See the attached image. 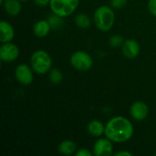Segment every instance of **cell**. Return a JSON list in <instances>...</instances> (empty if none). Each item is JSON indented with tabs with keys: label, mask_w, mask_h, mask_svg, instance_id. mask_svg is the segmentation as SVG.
Listing matches in <instances>:
<instances>
[{
	"label": "cell",
	"mask_w": 156,
	"mask_h": 156,
	"mask_svg": "<svg viewBox=\"0 0 156 156\" xmlns=\"http://www.w3.org/2000/svg\"><path fill=\"white\" fill-rule=\"evenodd\" d=\"M75 23L80 28H87L90 26V19L86 14H79L75 17Z\"/></svg>",
	"instance_id": "obj_16"
},
{
	"label": "cell",
	"mask_w": 156,
	"mask_h": 156,
	"mask_svg": "<svg viewBox=\"0 0 156 156\" xmlns=\"http://www.w3.org/2000/svg\"><path fill=\"white\" fill-rule=\"evenodd\" d=\"M104 134L112 142L118 144L124 143L132 138L133 126L128 119L122 116L113 117L107 122Z\"/></svg>",
	"instance_id": "obj_1"
},
{
	"label": "cell",
	"mask_w": 156,
	"mask_h": 156,
	"mask_svg": "<svg viewBox=\"0 0 156 156\" xmlns=\"http://www.w3.org/2000/svg\"><path fill=\"white\" fill-rule=\"evenodd\" d=\"M20 0H5L3 3L5 11L12 16H17L22 10Z\"/></svg>",
	"instance_id": "obj_12"
},
{
	"label": "cell",
	"mask_w": 156,
	"mask_h": 156,
	"mask_svg": "<svg viewBox=\"0 0 156 156\" xmlns=\"http://www.w3.org/2000/svg\"><path fill=\"white\" fill-rule=\"evenodd\" d=\"M79 4L80 0H50L49 6L54 14L66 17L77 9Z\"/></svg>",
	"instance_id": "obj_4"
},
{
	"label": "cell",
	"mask_w": 156,
	"mask_h": 156,
	"mask_svg": "<svg viewBox=\"0 0 156 156\" xmlns=\"http://www.w3.org/2000/svg\"><path fill=\"white\" fill-rule=\"evenodd\" d=\"M155 155H156V153H155Z\"/></svg>",
	"instance_id": "obj_27"
},
{
	"label": "cell",
	"mask_w": 156,
	"mask_h": 156,
	"mask_svg": "<svg viewBox=\"0 0 156 156\" xmlns=\"http://www.w3.org/2000/svg\"><path fill=\"white\" fill-rule=\"evenodd\" d=\"M88 131L90 135L94 137H100L102 135V133H104L105 126L101 122L98 120H93L88 124Z\"/></svg>",
	"instance_id": "obj_14"
},
{
	"label": "cell",
	"mask_w": 156,
	"mask_h": 156,
	"mask_svg": "<svg viewBox=\"0 0 156 156\" xmlns=\"http://www.w3.org/2000/svg\"><path fill=\"white\" fill-rule=\"evenodd\" d=\"M30 64L33 70L38 74H45L51 69L52 59L49 54L45 50L35 51L30 58Z\"/></svg>",
	"instance_id": "obj_3"
},
{
	"label": "cell",
	"mask_w": 156,
	"mask_h": 156,
	"mask_svg": "<svg viewBox=\"0 0 156 156\" xmlns=\"http://www.w3.org/2000/svg\"><path fill=\"white\" fill-rule=\"evenodd\" d=\"M130 112H131L132 117L134 120L143 121L147 117L149 109L145 102L138 101H135L134 103H133V105L131 106V109H130Z\"/></svg>",
	"instance_id": "obj_9"
},
{
	"label": "cell",
	"mask_w": 156,
	"mask_h": 156,
	"mask_svg": "<svg viewBox=\"0 0 156 156\" xmlns=\"http://www.w3.org/2000/svg\"><path fill=\"white\" fill-rule=\"evenodd\" d=\"M35 3L40 6H46V5H49L50 0H35Z\"/></svg>",
	"instance_id": "obj_23"
},
{
	"label": "cell",
	"mask_w": 156,
	"mask_h": 156,
	"mask_svg": "<svg viewBox=\"0 0 156 156\" xmlns=\"http://www.w3.org/2000/svg\"><path fill=\"white\" fill-rule=\"evenodd\" d=\"M0 31H1L0 41L2 43L10 42L15 37V29L7 21L2 20L0 22Z\"/></svg>",
	"instance_id": "obj_11"
},
{
	"label": "cell",
	"mask_w": 156,
	"mask_h": 156,
	"mask_svg": "<svg viewBox=\"0 0 156 156\" xmlns=\"http://www.w3.org/2000/svg\"><path fill=\"white\" fill-rule=\"evenodd\" d=\"M69 61H70L71 66L80 71L89 70L93 65V60L90 55L81 50L74 52L70 56Z\"/></svg>",
	"instance_id": "obj_5"
},
{
	"label": "cell",
	"mask_w": 156,
	"mask_h": 156,
	"mask_svg": "<svg viewBox=\"0 0 156 156\" xmlns=\"http://www.w3.org/2000/svg\"><path fill=\"white\" fill-rule=\"evenodd\" d=\"M115 21V15L113 10L108 5H101L95 10L94 22L96 27L101 31H109Z\"/></svg>",
	"instance_id": "obj_2"
},
{
	"label": "cell",
	"mask_w": 156,
	"mask_h": 156,
	"mask_svg": "<svg viewBox=\"0 0 156 156\" xmlns=\"http://www.w3.org/2000/svg\"><path fill=\"white\" fill-rule=\"evenodd\" d=\"M51 29V26L48 20H39L35 23L33 27L34 34L38 37H46Z\"/></svg>",
	"instance_id": "obj_13"
},
{
	"label": "cell",
	"mask_w": 156,
	"mask_h": 156,
	"mask_svg": "<svg viewBox=\"0 0 156 156\" xmlns=\"http://www.w3.org/2000/svg\"><path fill=\"white\" fill-rule=\"evenodd\" d=\"M122 53L128 58H134L140 53V45L134 39H127L122 45Z\"/></svg>",
	"instance_id": "obj_10"
},
{
	"label": "cell",
	"mask_w": 156,
	"mask_h": 156,
	"mask_svg": "<svg viewBox=\"0 0 156 156\" xmlns=\"http://www.w3.org/2000/svg\"><path fill=\"white\" fill-rule=\"evenodd\" d=\"M19 56V49L16 45L7 42L3 43L0 48V58L5 62H12Z\"/></svg>",
	"instance_id": "obj_6"
},
{
	"label": "cell",
	"mask_w": 156,
	"mask_h": 156,
	"mask_svg": "<svg viewBox=\"0 0 156 156\" xmlns=\"http://www.w3.org/2000/svg\"><path fill=\"white\" fill-rule=\"evenodd\" d=\"M75 155L76 156H92L93 155V154H92L91 152H90L89 150L82 148V149H80L79 151H77V152H76V154H75Z\"/></svg>",
	"instance_id": "obj_22"
},
{
	"label": "cell",
	"mask_w": 156,
	"mask_h": 156,
	"mask_svg": "<svg viewBox=\"0 0 156 156\" xmlns=\"http://www.w3.org/2000/svg\"><path fill=\"white\" fill-rule=\"evenodd\" d=\"M148 8L150 13L156 16V0H149L148 2Z\"/></svg>",
	"instance_id": "obj_21"
},
{
	"label": "cell",
	"mask_w": 156,
	"mask_h": 156,
	"mask_svg": "<svg viewBox=\"0 0 156 156\" xmlns=\"http://www.w3.org/2000/svg\"><path fill=\"white\" fill-rule=\"evenodd\" d=\"M4 1H5V0H1V4H3V3H4Z\"/></svg>",
	"instance_id": "obj_25"
},
{
	"label": "cell",
	"mask_w": 156,
	"mask_h": 156,
	"mask_svg": "<svg viewBox=\"0 0 156 156\" xmlns=\"http://www.w3.org/2000/svg\"><path fill=\"white\" fill-rule=\"evenodd\" d=\"M115 155L116 156H121V155H127V156H132L133 155V154L132 153H129V152H119V153H116L115 154Z\"/></svg>",
	"instance_id": "obj_24"
},
{
	"label": "cell",
	"mask_w": 156,
	"mask_h": 156,
	"mask_svg": "<svg viewBox=\"0 0 156 156\" xmlns=\"http://www.w3.org/2000/svg\"><path fill=\"white\" fill-rule=\"evenodd\" d=\"M21 2H25V1H27V0H20Z\"/></svg>",
	"instance_id": "obj_26"
},
{
	"label": "cell",
	"mask_w": 156,
	"mask_h": 156,
	"mask_svg": "<svg viewBox=\"0 0 156 156\" xmlns=\"http://www.w3.org/2000/svg\"><path fill=\"white\" fill-rule=\"evenodd\" d=\"M16 80L22 85H30L33 81V72L27 64H19L15 70Z\"/></svg>",
	"instance_id": "obj_7"
},
{
	"label": "cell",
	"mask_w": 156,
	"mask_h": 156,
	"mask_svg": "<svg viewBox=\"0 0 156 156\" xmlns=\"http://www.w3.org/2000/svg\"><path fill=\"white\" fill-rule=\"evenodd\" d=\"M58 150L61 154L70 155V154H73L76 152L77 145L71 140H65V141H63V142H61L59 144V145L58 147Z\"/></svg>",
	"instance_id": "obj_15"
},
{
	"label": "cell",
	"mask_w": 156,
	"mask_h": 156,
	"mask_svg": "<svg viewBox=\"0 0 156 156\" xmlns=\"http://www.w3.org/2000/svg\"><path fill=\"white\" fill-rule=\"evenodd\" d=\"M127 3V0H111V5L115 9L122 8Z\"/></svg>",
	"instance_id": "obj_20"
},
{
	"label": "cell",
	"mask_w": 156,
	"mask_h": 156,
	"mask_svg": "<svg viewBox=\"0 0 156 156\" xmlns=\"http://www.w3.org/2000/svg\"><path fill=\"white\" fill-rule=\"evenodd\" d=\"M48 78H49V80L52 84L58 85V84L61 83V81L63 80V74L59 69H51Z\"/></svg>",
	"instance_id": "obj_17"
},
{
	"label": "cell",
	"mask_w": 156,
	"mask_h": 156,
	"mask_svg": "<svg viewBox=\"0 0 156 156\" xmlns=\"http://www.w3.org/2000/svg\"><path fill=\"white\" fill-rule=\"evenodd\" d=\"M48 21L49 22L51 28H58L63 25V19L62 16H59L56 14H54L53 16H50L48 19Z\"/></svg>",
	"instance_id": "obj_18"
},
{
	"label": "cell",
	"mask_w": 156,
	"mask_h": 156,
	"mask_svg": "<svg viewBox=\"0 0 156 156\" xmlns=\"http://www.w3.org/2000/svg\"><path fill=\"white\" fill-rule=\"evenodd\" d=\"M113 146L110 139H99L93 146V154L96 156H110L112 154Z\"/></svg>",
	"instance_id": "obj_8"
},
{
	"label": "cell",
	"mask_w": 156,
	"mask_h": 156,
	"mask_svg": "<svg viewBox=\"0 0 156 156\" xmlns=\"http://www.w3.org/2000/svg\"><path fill=\"white\" fill-rule=\"evenodd\" d=\"M109 43L112 48H118V47H121V46L123 45L124 38L120 35H114L110 38Z\"/></svg>",
	"instance_id": "obj_19"
}]
</instances>
